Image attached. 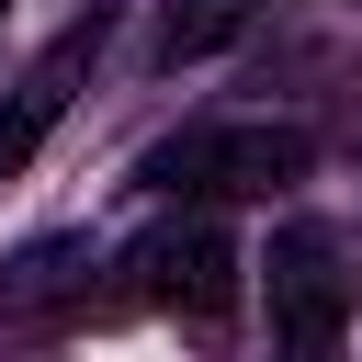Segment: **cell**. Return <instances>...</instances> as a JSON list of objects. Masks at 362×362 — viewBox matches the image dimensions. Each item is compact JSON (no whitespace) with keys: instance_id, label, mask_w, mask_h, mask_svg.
Returning <instances> with one entry per match:
<instances>
[{"instance_id":"cell-1","label":"cell","mask_w":362,"mask_h":362,"mask_svg":"<svg viewBox=\"0 0 362 362\" xmlns=\"http://www.w3.org/2000/svg\"><path fill=\"white\" fill-rule=\"evenodd\" d=\"M305 158H317L305 124H181V136L147 147L136 181L147 192H192V204H260V192L305 181Z\"/></svg>"},{"instance_id":"cell-2","label":"cell","mask_w":362,"mask_h":362,"mask_svg":"<svg viewBox=\"0 0 362 362\" xmlns=\"http://www.w3.org/2000/svg\"><path fill=\"white\" fill-rule=\"evenodd\" d=\"M124 272H136V305H170V317H226V305H238V238H226L215 215L147 226V238L124 249Z\"/></svg>"},{"instance_id":"cell-7","label":"cell","mask_w":362,"mask_h":362,"mask_svg":"<svg viewBox=\"0 0 362 362\" xmlns=\"http://www.w3.org/2000/svg\"><path fill=\"white\" fill-rule=\"evenodd\" d=\"M0 11H11V0H0Z\"/></svg>"},{"instance_id":"cell-5","label":"cell","mask_w":362,"mask_h":362,"mask_svg":"<svg viewBox=\"0 0 362 362\" xmlns=\"http://www.w3.org/2000/svg\"><path fill=\"white\" fill-rule=\"evenodd\" d=\"M249 11H260V0H170V11H158V68L215 57L226 34H249Z\"/></svg>"},{"instance_id":"cell-4","label":"cell","mask_w":362,"mask_h":362,"mask_svg":"<svg viewBox=\"0 0 362 362\" xmlns=\"http://www.w3.org/2000/svg\"><path fill=\"white\" fill-rule=\"evenodd\" d=\"M102 45H113V0H90V11H79V23H68V34H57L23 79H11V102H0V181H11L45 136H57V113L79 102V79L102 68Z\"/></svg>"},{"instance_id":"cell-3","label":"cell","mask_w":362,"mask_h":362,"mask_svg":"<svg viewBox=\"0 0 362 362\" xmlns=\"http://www.w3.org/2000/svg\"><path fill=\"white\" fill-rule=\"evenodd\" d=\"M260 294H272V339H283V351H339V328H351V272H339V238H328V226H283L272 260H260Z\"/></svg>"},{"instance_id":"cell-6","label":"cell","mask_w":362,"mask_h":362,"mask_svg":"<svg viewBox=\"0 0 362 362\" xmlns=\"http://www.w3.org/2000/svg\"><path fill=\"white\" fill-rule=\"evenodd\" d=\"M79 260H90L79 238H34V249L11 260V283H0V305H11V317H45V305L79 283Z\"/></svg>"}]
</instances>
